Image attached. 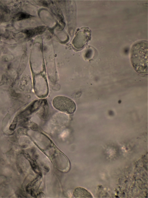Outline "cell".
<instances>
[{"label": "cell", "instance_id": "4", "mask_svg": "<svg viewBox=\"0 0 148 198\" xmlns=\"http://www.w3.org/2000/svg\"><path fill=\"white\" fill-rule=\"evenodd\" d=\"M45 29V28L43 26L37 27L33 29H30L26 31L27 34L29 37H31L35 35L41 33Z\"/></svg>", "mask_w": 148, "mask_h": 198}, {"label": "cell", "instance_id": "3", "mask_svg": "<svg viewBox=\"0 0 148 198\" xmlns=\"http://www.w3.org/2000/svg\"><path fill=\"white\" fill-rule=\"evenodd\" d=\"M75 198H92L91 193L82 187L76 188L73 192Z\"/></svg>", "mask_w": 148, "mask_h": 198}, {"label": "cell", "instance_id": "6", "mask_svg": "<svg viewBox=\"0 0 148 198\" xmlns=\"http://www.w3.org/2000/svg\"><path fill=\"white\" fill-rule=\"evenodd\" d=\"M16 124V119H15L12 123V125L10 126V128L12 130H14L15 128Z\"/></svg>", "mask_w": 148, "mask_h": 198}, {"label": "cell", "instance_id": "5", "mask_svg": "<svg viewBox=\"0 0 148 198\" xmlns=\"http://www.w3.org/2000/svg\"><path fill=\"white\" fill-rule=\"evenodd\" d=\"M30 17V15L26 13H20L16 17L19 20H21L28 18Z\"/></svg>", "mask_w": 148, "mask_h": 198}, {"label": "cell", "instance_id": "1", "mask_svg": "<svg viewBox=\"0 0 148 198\" xmlns=\"http://www.w3.org/2000/svg\"><path fill=\"white\" fill-rule=\"evenodd\" d=\"M148 42L141 40L133 45L131 53V61L134 69L142 74H148Z\"/></svg>", "mask_w": 148, "mask_h": 198}, {"label": "cell", "instance_id": "2", "mask_svg": "<svg viewBox=\"0 0 148 198\" xmlns=\"http://www.w3.org/2000/svg\"><path fill=\"white\" fill-rule=\"evenodd\" d=\"M53 107L57 110L67 114H72L75 111L76 106L71 98L63 96H58L52 101Z\"/></svg>", "mask_w": 148, "mask_h": 198}]
</instances>
